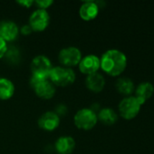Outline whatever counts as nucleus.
<instances>
[{"label": "nucleus", "instance_id": "nucleus-11", "mask_svg": "<svg viewBox=\"0 0 154 154\" xmlns=\"http://www.w3.org/2000/svg\"><path fill=\"white\" fill-rule=\"evenodd\" d=\"M19 29L12 21L0 22V37L6 42H13L18 36Z\"/></svg>", "mask_w": 154, "mask_h": 154}, {"label": "nucleus", "instance_id": "nucleus-23", "mask_svg": "<svg viewBox=\"0 0 154 154\" xmlns=\"http://www.w3.org/2000/svg\"><path fill=\"white\" fill-rule=\"evenodd\" d=\"M19 5H23V6H25V7H26V8H28V7H30L33 4H34V1H32V0H26V1H18L17 2Z\"/></svg>", "mask_w": 154, "mask_h": 154}, {"label": "nucleus", "instance_id": "nucleus-13", "mask_svg": "<svg viewBox=\"0 0 154 154\" xmlns=\"http://www.w3.org/2000/svg\"><path fill=\"white\" fill-rule=\"evenodd\" d=\"M85 85L89 90L94 93H99L104 88L105 79L100 73H93L87 76L85 79Z\"/></svg>", "mask_w": 154, "mask_h": 154}, {"label": "nucleus", "instance_id": "nucleus-9", "mask_svg": "<svg viewBox=\"0 0 154 154\" xmlns=\"http://www.w3.org/2000/svg\"><path fill=\"white\" fill-rule=\"evenodd\" d=\"M79 69L83 74L91 75L93 73H97L99 69L101 68L100 59L95 55H87L82 58L80 63L78 64Z\"/></svg>", "mask_w": 154, "mask_h": 154}, {"label": "nucleus", "instance_id": "nucleus-19", "mask_svg": "<svg viewBox=\"0 0 154 154\" xmlns=\"http://www.w3.org/2000/svg\"><path fill=\"white\" fill-rule=\"evenodd\" d=\"M5 60L11 64H17L20 60V53L17 48L15 46H7V50L4 56Z\"/></svg>", "mask_w": 154, "mask_h": 154}, {"label": "nucleus", "instance_id": "nucleus-5", "mask_svg": "<svg viewBox=\"0 0 154 154\" xmlns=\"http://www.w3.org/2000/svg\"><path fill=\"white\" fill-rule=\"evenodd\" d=\"M142 106L143 105L135 97H127L123 98L119 104L120 115L126 120H132L138 116Z\"/></svg>", "mask_w": 154, "mask_h": 154}, {"label": "nucleus", "instance_id": "nucleus-1", "mask_svg": "<svg viewBox=\"0 0 154 154\" xmlns=\"http://www.w3.org/2000/svg\"><path fill=\"white\" fill-rule=\"evenodd\" d=\"M101 69L112 77L121 75L127 67V58L119 50L112 49L104 52L100 59Z\"/></svg>", "mask_w": 154, "mask_h": 154}, {"label": "nucleus", "instance_id": "nucleus-7", "mask_svg": "<svg viewBox=\"0 0 154 154\" xmlns=\"http://www.w3.org/2000/svg\"><path fill=\"white\" fill-rule=\"evenodd\" d=\"M30 85L36 96L42 99H50L55 94V88L54 84L48 79L38 80L31 78Z\"/></svg>", "mask_w": 154, "mask_h": 154}, {"label": "nucleus", "instance_id": "nucleus-2", "mask_svg": "<svg viewBox=\"0 0 154 154\" xmlns=\"http://www.w3.org/2000/svg\"><path fill=\"white\" fill-rule=\"evenodd\" d=\"M30 68L33 79L38 80H45L49 79L53 66L50 60L46 56L39 55L34 58Z\"/></svg>", "mask_w": 154, "mask_h": 154}, {"label": "nucleus", "instance_id": "nucleus-16", "mask_svg": "<svg viewBox=\"0 0 154 154\" xmlns=\"http://www.w3.org/2000/svg\"><path fill=\"white\" fill-rule=\"evenodd\" d=\"M15 93V86L11 80L5 78H0V99L8 100Z\"/></svg>", "mask_w": 154, "mask_h": 154}, {"label": "nucleus", "instance_id": "nucleus-12", "mask_svg": "<svg viewBox=\"0 0 154 154\" xmlns=\"http://www.w3.org/2000/svg\"><path fill=\"white\" fill-rule=\"evenodd\" d=\"M99 14V6L97 5L96 2L88 1L84 2L79 10L80 17L84 21H92L97 17Z\"/></svg>", "mask_w": 154, "mask_h": 154}, {"label": "nucleus", "instance_id": "nucleus-3", "mask_svg": "<svg viewBox=\"0 0 154 154\" xmlns=\"http://www.w3.org/2000/svg\"><path fill=\"white\" fill-rule=\"evenodd\" d=\"M50 81L54 86L67 87L72 85L75 80V73L72 69L63 66L54 67L49 76Z\"/></svg>", "mask_w": 154, "mask_h": 154}, {"label": "nucleus", "instance_id": "nucleus-18", "mask_svg": "<svg viewBox=\"0 0 154 154\" xmlns=\"http://www.w3.org/2000/svg\"><path fill=\"white\" fill-rule=\"evenodd\" d=\"M116 88L119 93L127 97H130L135 89L133 80L128 78L119 79L116 82Z\"/></svg>", "mask_w": 154, "mask_h": 154}, {"label": "nucleus", "instance_id": "nucleus-20", "mask_svg": "<svg viewBox=\"0 0 154 154\" xmlns=\"http://www.w3.org/2000/svg\"><path fill=\"white\" fill-rule=\"evenodd\" d=\"M53 3L54 2L51 0H39L34 2V4L38 6V9H43V10H46V8L52 5Z\"/></svg>", "mask_w": 154, "mask_h": 154}, {"label": "nucleus", "instance_id": "nucleus-4", "mask_svg": "<svg viewBox=\"0 0 154 154\" xmlns=\"http://www.w3.org/2000/svg\"><path fill=\"white\" fill-rule=\"evenodd\" d=\"M74 122L78 129L88 131L93 129L96 125L98 122V117L96 113L93 109L83 108L75 114Z\"/></svg>", "mask_w": 154, "mask_h": 154}, {"label": "nucleus", "instance_id": "nucleus-8", "mask_svg": "<svg viewBox=\"0 0 154 154\" xmlns=\"http://www.w3.org/2000/svg\"><path fill=\"white\" fill-rule=\"evenodd\" d=\"M50 23V16L46 10L36 9L34 11L29 18V25L34 32L44 31Z\"/></svg>", "mask_w": 154, "mask_h": 154}, {"label": "nucleus", "instance_id": "nucleus-21", "mask_svg": "<svg viewBox=\"0 0 154 154\" xmlns=\"http://www.w3.org/2000/svg\"><path fill=\"white\" fill-rule=\"evenodd\" d=\"M7 50V43L0 37V59L3 58Z\"/></svg>", "mask_w": 154, "mask_h": 154}, {"label": "nucleus", "instance_id": "nucleus-15", "mask_svg": "<svg viewBox=\"0 0 154 154\" xmlns=\"http://www.w3.org/2000/svg\"><path fill=\"white\" fill-rule=\"evenodd\" d=\"M136 98L143 105L149 98L152 97L154 93L153 85L150 82H143L140 84L136 88Z\"/></svg>", "mask_w": 154, "mask_h": 154}, {"label": "nucleus", "instance_id": "nucleus-24", "mask_svg": "<svg viewBox=\"0 0 154 154\" xmlns=\"http://www.w3.org/2000/svg\"><path fill=\"white\" fill-rule=\"evenodd\" d=\"M66 111H67V109H66V107H65L64 106H59L57 107V109H56L55 114L59 116H61V115H64Z\"/></svg>", "mask_w": 154, "mask_h": 154}, {"label": "nucleus", "instance_id": "nucleus-6", "mask_svg": "<svg viewBox=\"0 0 154 154\" xmlns=\"http://www.w3.org/2000/svg\"><path fill=\"white\" fill-rule=\"evenodd\" d=\"M81 51L76 47H67L59 52L58 60L63 67L71 69L72 67L77 66L82 60Z\"/></svg>", "mask_w": 154, "mask_h": 154}, {"label": "nucleus", "instance_id": "nucleus-14", "mask_svg": "<svg viewBox=\"0 0 154 154\" xmlns=\"http://www.w3.org/2000/svg\"><path fill=\"white\" fill-rule=\"evenodd\" d=\"M55 151L59 154H71L75 148V141L71 136H62L55 142Z\"/></svg>", "mask_w": 154, "mask_h": 154}, {"label": "nucleus", "instance_id": "nucleus-22", "mask_svg": "<svg viewBox=\"0 0 154 154\" xmlns=\"http://www.w3.org/2000/svg\"><path fill=\"white\" fill-rule=\"evenodd\" d=\"M32 32H33V30L31 29V27H30L29 24L24 25V26L20 29V32H21L23 35H29Z\"/></svg>", "mask_w": 154, "mask_h": 154}, {"label": "nucleus", "instance_id": "nucleus-10", "mask_svg": "<svg viewBox=\"0 0 154 154\" xmlns=\"http://www.w3.org/2000/svg\"><path fill=\"white\" fill-rule=\"evenodd\" d=\"M60 124V117L55 114V112H46L43 114L39 120H38V125L41 129L47 131V132H52L55 130Z\"/></svg>", "mask_w": 154, "mask_h": 154}, {"label": "nucleus", "instance_id": "nucleus-17", "mask_svg": "<svg viewBox=\"0 0 154 154\" xmlns=\"http://www.w3.org/2000/svg\"><path fill=\"white\" fill-rule=\"evenodd\" d=\"M97 117L98 120H100L103 124L106 125H114L118 120V116L115 111L109 107H105L100 110L99 114L97 115Z\"/></svg>", "mask_w": 154, "mask_h": 154}]
</instances>
